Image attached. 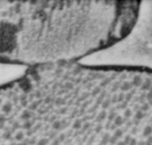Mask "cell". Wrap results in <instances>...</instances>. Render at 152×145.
Listing matches in <instances>:
<instances>
[{
	"label": "cell",
	"instance_id": "cell-1",
	"mask_svg": "<svg viewBox=\"0 0 152 145\" xmlns=\"http://www.w3.org/2000/svg\"><path fill=\"white\" fill-rule=\"evenodd\" d=\"M1 145H152V69L28 68L1 87Z\"/></svg>",
	"mask_w": 152,
	"mask_h": 145
},
{
	"label": "cell",
	"instance_id": "cell-2",
	"mask_svg": "<svg viewBox=\"0 0 152 145\" xmlns=\"http://www.w3.org/2000/svg\"><path fill=\"white\" fill-rule=\"evenodd\" d=\"M140 1H0L2 64L77 63L129 36Z\"/></svg>",
	"mask_w": 152,
	"mask_h": 145
}]
</instances>
